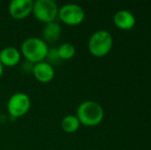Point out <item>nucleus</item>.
<instances>
[{
  "instance_id": "f257e3e1",
  "label": "nucleus",
  "mask_w": 151,
  "mask_h": 150,
  "mask_svg": "<svg viewBox=\"0 0 151 150\" xmlns=\"http://www.w3.org/2000/svg\"><path fill=\"white\" fill-rule=\"evenodd\" d=\"M48 48L47 43L42 38L28 37L22 42L20 52L26 61L36 64L45 60Z\"/></svg>"
},
{
  "instance_id": "f03ea898",
  "label": "nucleus",
  "mask_w": 151,
  "mask_h": 150,
  "mask_svg": "<svg viewBox=\"0 0 151 150\" xmlns=\"http://www.w3.org/2000/svg\"><path fill=\"white\" fill-rule=\"evenodd\" d=\"M76 116L80 124L86 126H96L103 120L104 109L95 101H84L77 107Z\"/></svg>"
},
{
  "instance_id": "7ed1b4c3",
  "label": "nucleus",
  "mask_w": 151,
  "mask_h": 150,
  "mask_svg": "<svg viewBox=\"0 0 151 150\" xmlns=\"http://www.w3.org/2000/svg\"><path fill=\"white\" fill-rule=\"evenodd\" d=\"M88 50L93 57L102 58L110 52L113 46V37L107 30H98L88 40Z\"/></svg>"
},
{
  "instance_id": "20e7f679",
  "label": "nucleus",
  "mask_w": 151,
  "mask_h": 150,
  "mask_svg": "<svg viewBox=\"0 0 151 150\" xmlns=\"http://www.w3.org/2000/svg\"><path fill=\"white\" fill-rule=\"evenodd\" d=\"M32 14L40 22L50 23L58 18L59 7L54 0H36L33 3Z\"/></svg>"
},
{
  "instance_id": "39448f33",
  "label": "nucleus",
  "mask_w": 151,
  "mask_h": 150,
  "mask_svg": "<svg viewBox=\"0 0 151 150\" xmlns=\"http://www.w3.org/2000/svg\"><path fill=\"white\" fill-rule=\"evenodd\" d=\"M58 17L64 24L69 26H77L83 22L86 12L83 8L78 4L67 3L59 8Z\"/></svg>"
},
{
  "instance_id": "423d86ee",
  "label": "nucleus",
  "mask_w": 151,
  "mask_h": 150,
  "mask_svg": "<svg viewBox=\"0 0 151 150\" xmlns=\"http://www.w3.org/2000/svg\"><path fill=\"white\" fill-rule=\"evenodd\" d=\"M7 111L12 117L26 115L31 107V99L26 93L19 92L12 95L7 101Z\"/></svg>"
},
{
  "instance_id": "0eeeda50",
  "label": "nucleus",
  "mask_w": 151,
  "mask_h": 150,
  "mask_svg": "<svg viewBox=\"0 0 151 150\" xmlns=\"http://www.w3.org/2000/svg\"><path fill=\"white\" fill-rule=\"evenodd\" d=\"M32 0H12L8 5V12L16 20H23L32 14L33 9Z\"/></svg>"
},
{
  "instance_id": "6e6552de",
  "label": "nucleus",
  "mask_w": 151,
  "mask_h": 150,
  "mask_svg": "<svg viewBox=\"0 0 151 150\" xmlns=\"http://www.w3.org/2000/svg\"><path fill=\"white\" fill-rule=\"evenodd\" d=\"M32 73L38 81L42 83H47L52 81V78L55 77V68L46 61H42V62L34 64Z\"/></svg>"
},
{
  "instance_id": "1a4fd4ad",
  "label": "nucleus",
  "mask_w": 151,
  "mask_h": 150,
  "mask_svg": "<svg viewBox=\"0 0 151 150\" xmlns=\"http://www.w3.org/2000/svg\"><path fill=\"white\" fill-rule=\"evenodd\" d=\"M113 22L115 26L121 30H131L136 25V18L129 10L120 9L114 14Z\"/></svg>"
},
{
  "instance_id": "9d476101",
  "label": "nucleus",
  "mask_w": 151,
  "mask_h": 150,
  "mask_svg": "<svg viewBox=\"0 0 151 150\" xmlns=\"http://www.w3.org/2000/svg\"><path fill=\"white\" fill-rule=\"evenodd\" d=\"M21 52L14 46H6L0 50V63L6 67H14L21 60Z\"/></svg>"
},
{
  "instance_id": "9b49d317",
  "label": "nucleus",
  "mask_w": 151,
  "mask_h": 150,
  "mask_svg": "<svg viewBox=\"0 0 151 150\" xmlns=\"http://www.w3.org/2000/svg\"><path fill=\"white\" fill-rule=\"evenodd\" d=\"M61 33H62L61 25L58 22L54 21V22L46 23L44 25L41 31V36L42 39L46 43H54V42L58 41L60 39Z\"/></svg>"
},
{
  "instance_id": "f8f14e48",
  "label": "nucleus",
  "mask_w": 151,
  "mask_h": 150,
  "mask_svg": "<svg viewBox=\"0 0 151 150\" xmlns=\"http://www.w3.org/2000/svg\"><path fill=\"white\" fill-rule=\"evenodd\" d=\"M61 126L64 132L68 133V134H72V133H75L79 128L80 122L76 115L68 114V115L63 117V119L61 121Z\"/></svg>"
},
{
  "instance_id": "ddd939ff",
  "label": "nucleus",
  "mask_w": 151,
  "mask_h": 150,
  "mask_svg": "<svg viewBox=\"0 0 151 150\" xmlns=\"http://www.w3.org/2000/svg\"><path fill=\"white\" fill-rule=\"evenodd\" d=\"M57 50L61 60H71L76 52L75 46L70 42H64L59 47H57Z\"/></svg>"
},
{
  "instance_id": "4468645a",
  "label": "nucleus",
  "mask_w": 151,
  "mask_h": 150,
  "mask_svg": "<svg viewBox=\"0 0 151 150\" xmlns=\"http://www.w3.org/2000/svg\"><path fill=\"white\" fill-rule=\"evenodd\" d=\"M46 62L50 63V65L52 64H56V63L60 62L61 59L59 57V54H58V50L57 47H50L48 48V52H47V55H46Z\"/></svg>"
},
{
  "instance_id": "2eb2a0df",
  "label": "nucleus",
  "mask_w": 151,
  "mask_h": 150,
  "mask_svg": "<svg viewBox=\"0 0 151 150\" xmlns=\"http://www.w3.org/2000/svg\"><path fill=\"white\" fill-rule=\"evenodd\" d=\"M2 74H3V65L0 63V77L2 76Z\"/></svg>"
},
{
  "instance_id": "dca6fc26",
  "label": "nucleus",
  "mask_w": 151,
  "mask_h": 150,
  "mask_svg": "<svg viewBox=\"0 0 151 150\" xmlns=\"http://www.w3.org/2000/svg\"><path fill=\"white\" fill-rule=\"evenodd\" d=\"M0 118H1V116H0Z\"/></svg>"
}]
</instances>
